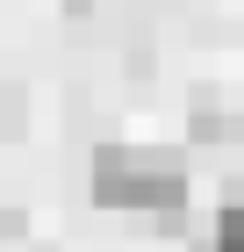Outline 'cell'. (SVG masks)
Masks as SVG:
<instances>
[{
    "label": "cell",
    "instance_id": "cell-2",
    "mask_svg": "<svg viewBox=\"0 0 244 252\" xmlns=\"http://www.w3.org/2000/svg\"><path fill=\"white\" fill-rule=\"evenodd\" d=\"M187 137H194V144H244V116H230V108H208V101H194Z\"/></svg>",
    "mask_w": 244,
    "mask_h": 252
},
{
    "label": "cell",
    "instance_id": "cell-4",
    "mask_svg": "<svg viewBox=\"0 0 244 252\" xmlns=\"http://www.w3.org/2000/svg\"><path fill=\"white\" fill-rule=\"evenodd\" d=\"M22 116H29V108H22V94H7V87H0V137H15Z\"/></svg>",
    "mask_w": 244,
    "mask_h": 252
},
{
    "label": "cell",
    "instance_id": "cell-3",
    "mask_svg": "<svg viewBox=\"0 0 244 252\" xmlns=\"http://www.w3.org/2000/svg\"><path fill=\"white\" fill-rule=\"evenodd\" d=\"M208 252H244V202H230V209L216 216V238H208Z\"/></svg>",
    "mask_w": 244,
    "mask_h": 252
},
{
    "label": "cell",
    "instance_id": "cell-1",
    "mask_svg": "<svg viewBox=\"0 0 244 252\" xmlns=\"http://www.w3.org/2000/svg\"><path fill=\"white\" fill-rule=\"evenodd\" d=\"M94 194L108 209H158L165 223H180L187 202V173L165 152H130V144H101L94 152Z\"/></svg>",
    "mask_w": 244,
    "mask_h": 252
}]
</instances>
